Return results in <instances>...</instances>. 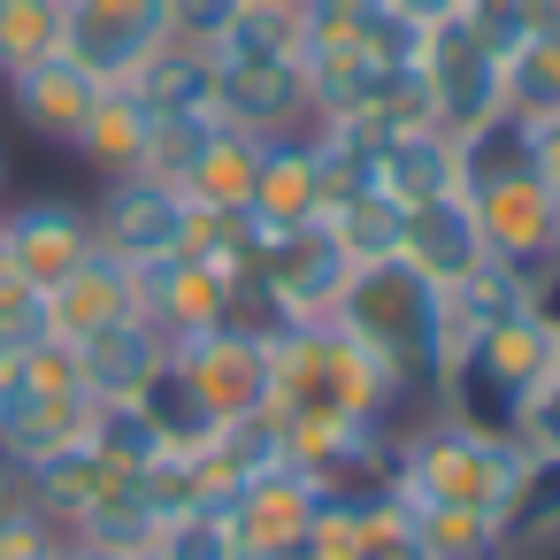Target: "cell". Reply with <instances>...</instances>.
Here are the masks:
<instances>
[{
  "label": "cell",
  "instance_id": "cell-1",
  "mask_svg": "<svg viewBox=\"0 0 560 560\" xmlns=\"http://www.w3.org/2000/svg\"><path fill=\"white\" fill-rule=\"evenodd\" d=\"M338 323H346L369 353H384V369L407 384L415 415H430V392H438V346H445V292H438L430 277H415V269L392 254V261H369V269L346 284Z\"/></svg>",
  "mask_w": 560,
  "mask_h": 560
},
{
  "label": "cell",
  "instance_id": "cell-2",
  "mask_svg": "<svg viewBox=\"0 0 560 560\" xmlns=\"http://www.w3.org/2000/svg\"><path fill=\"white\" fill-rule=\"evenodd\" d=\"M93 430V399L78 384V361L70 346H32V353H9L0 346V460H9L16 476L85 445Z\"/></svg>",
  "mask_w": 560,
  "mask_h": 560
},
{
  "label": "cell",
  "instance_id": "cell-3",
  "mask_svg": "<svg viewBox=\"0 0 560 560\" xmlns=\"http://www.w3.org/2000/svg\"><path fill=\"white\" fill-rule=\"evenodd\" d=\"M361 277V261L338 246V231L315 215V223H292V231H269L261 261H254V284L269 300L277 323H323L338 315L346 284Z\"/></svg>",
  "mask_w": 560,
  "mask_h": 560
},
{
  "label": "cell",
  "instance_id": "cell-4",
  "mask_svg": "<svg viewBox=\"0 0 560 560\" xmlns=\"http://www.w3.org/2000/svg\"><path fill=\"white\" fill-rule=\"evenodd\" d=\"M85 208H93V238H101V254H116L124 269H147V261L185 254L192 200H185L170 177H147V170L108 177V185H101Z\"/></svg>",
  "mask_w": 560,
  "mask_h": 560
},
{
  "label": "cell",
  "instance_id": "cell-5",
  "mask_svg": "<svg viewBox=\"0 0 560 560\" xmlns=\"http://www.w3.org/2000/svg\"><path fill=\"white\" fill-rule=\"evenodd\" d=\"M415 70H422V93H430V116H438V131H476V124H491V116H506V62L453 16V24H430V39H422V55H415Z\"/></svg>",
  "mask_w": 560,
  "mask_h": 560
},
{
  "label": "cell",
  "instance_id": "cell-6",
  "mask_svg": "<svg viewBox=\"0 0 560 560\" xmlns=\"http://www.w3.org/2000/svg\"><path fill=\"white\" fill-rule=\"evenodd\" d=\"M170 47V0H70L62 55L85 62L101 85H131Z\"/></svg>",
  "mask_w": 560,
  "mask_h": 560
},
{
  "label": "cell",
  "instance_id": "cell-7",
  "mask_svg": "<svg viewBox=\"0 0 560 560\" xmlns=\"http://www.w3.org/2000/svg\"><path fill=\"white\" fill-rule=\"evenodd\" d=\"M170 361L192 376V392L208 399L215 422L269 407V330H254V323H208V330L177 338Z\"/></svg>",
  "mask_w": 560,
  "mask_h": 560
},
{
  "label": "cell",
  "instance_id": "cell-8",
  "mask_svg": "<svg viewBox=\"0 0 560 560\" xmlns=\"http://www.w3.org/2000/svg\"><path fill=\"white\" fill-rule=\"evenodd\" d=\"M93 208L70 192H24V200H0V254L16 261V277L32 292H55L85 254H93Z\"/></svg>",
  "mask_w": 560,
  "mask_h": 560
},
{
  "label": "cell",
  "instance_id": "cell-9",
  "mask_svg": "<svg viewBox=\"0 0 560 560\" xmlns=\"http://www.w3.org/2000/svg\"><path fill=\"white\" fill-rule=\"evenodd\" d=\"M215 55V116L269 139V131H300L307 124V85H300V55H246V47H208Z\"/></svg>",
  "mask_w": 560,
  "mask_h": 560
},
{
  "label": "cell",
  "instance_id": "cell-10",
  "mask_svg": "<svg viewBox=\"0 0 560 560\" xmlns=\"http://www.w3.org/2000/svg\"><path fill=\"white\" fill-rule=\"evenodd\" d=\"M468 208H476V231H483V254H491V261H506V269H522V277H545V269L560 261V200H552L529 170L506 177V185L468 192Z\"/></svg>",
  "mask_w": 560,
  "mask_h": 560
},
{
  "label": "cell",
  "instance_id": "cell-11",
  "mask_svg": "<svg viewBox=\"0 0 560 560\" xmlns=\"http://www.w3.org/2000/svg\"><path fill=\"white\" fill-rule=\"evenodd\" d=\"M0 93H9L16 124H24L32 139H47V147L70 154L78 131H85V116H93V101H101V78H93L85 62H70V55H47V62L9 70V78H0Z\"/></svg>",
  "mask_w": 560,
  "mask_h": 560
},
{
  "label": "cell",
  "instance_id": "cell-12",
  "mask_svg": "<svg viewBox=\"0 0 560 560\" xmlns=\"http://www.w3.org/2000/svg\"><path fill=\"white\" fill-rule=\"evenodd\" d=\"M399 261H407L415 277H430L438 292H453L460 277H476L491 254H483V231H476L468 192H445V200L407 208V223H399Z\"/></svg>",
  "mask_w": 560,
  "mask_h": 560
},
{
  "label": "cell",
  "instance_id": "cell-13",
  "mask_svg": "<svg viewBox=\"0 0 560 560\" xmlns=\"http://www.w3.org/2000/svg\"><path fill=\"white\" fill-rule=\"evenodd\" d=\"M47 300V330H55V346H78V338H93V330H108V323H131L139 315V284H131V269L116 261V254H85L55 292H39Z\"/></svg>",
  "mask_w": 560,
  "mask_h": 560
},
{
  "label": "cell",
  "instance_id": "cell-14",
  "mask_svg": "<svg viewBox=\"0 0 560 560\" xmlns=\"http://www.w3.org/2000/svg\"><path fill=\"white\" fill-rule=\"evenodd\" d=\"M131 284H139V315H147L170 346L192 338V330H208V323H231V284L208 277L192 254L147 261V269H131Z\"/></svg>",
  "mask_w": 560,
  "mask_h": 560
},
{
  "label": "cell",
  "instance_id": "cell-15",
  "mask_svg": "<svg viewBox=\"0 0 560 560\" xmlns=\"http://www.w3.org/2000/svg\"><path fill=\"white\" fill-rule=\"evenodd\" d=\"M269 231H292V223H315L330 200H323V162H315V131H269L261 139V170H254V200H246Z\"/></svg>",
  "mask_w": 560,
  "mask_h": 560
},
{
  "label": "cell",
  "instance_id": "cell-16",
  "mask_svg": "<svg viewBox=\"0 0 560 560\" xmlns=\"http://www.w3.org/2000/svg\"><path fill=\"white\" fill-rule=\"evenodd\" d=\"M376 192L399 200V208H422V200L460 192V139L438 131V124L384 131V139H376Z\"/></svg>",
  "mask_w": 560,
  "mask_h": 560
},
{
  "label": "cell",
  "instance_id": "cell-17",
  "mask_svg": "<svg viewBox=\"0 0 560 560\" xmlns=\"http://www.w3.org/2000/svg\"><path fill=\"white\" fill-rule=\"evenodd\" d=\"M70 361H78V384H85L93 407H101V399H139V384L170 361V338H162L147 315H131V323H108V330L78 338Z\"/></svg>",
  "mask_w": 560,
  "mask_h": 560
},
{
  "label": "cell",
  "instance_id": "cell-18",
  "mask_svg": "<svg viewBox=\"0 0 560 560\" xmlns=\"http://www.w3.org/2000/svg\"><path fill=\"white\" fill-rule=\"evenodd\" d=\"M147 147H154V108H147L131 85H101V101H93V116H85V131H78L70 154L108 185V177L147 170Z\"/></svg>",
  "mask_w": 560,
  "mask_h": 560
},
{
  "label": "cell",
  "instance_id": "cell-19",
  "mask_svg": "<svg viewBox=\"0 0 560 560\" xmlns=\"http://www.w3.org/2000/svg\"><path fill=\"white\" fill-rule=\"evenodd\" d=\"M131 93L154 108V124H192V116H215V55L208 47H185V39H170L139 78H131Z\"/></svg>",
  "mask_w": 560,
  "mask_h": 560
},
{
  "label": "cell",
  "instance_id": "cell-20",
  "mask_svg": "<svg viewBox=\"0 0 560 560\" xmlns=\"http://www.w3.org/2000/svg\"><path fill=\"white\" fill-rule=\"evenodd\" d=\"M154 529H162V506L147 499V483H139V476H116V483L78 514L70 545H78V552H147Z\"/></svg>",
  "mask_w": 560,
  "mask_h": 560
},
{
  "label": "cell",
  "instance_id": "cell-21",
  "mask_svg": "<svg viewBox=\"0 0 560 560\" xmlns=\"http://www.w3.org/2000/svg\"><path fill=\"white\" fill-rule=\"evenodd\" d=\"M499 529H506V560H537L560 537V453H529V468H522Z\"/></svg>",
  "mask_w": 560,
  "mask_h": 560
},
{
  "label": "cell",
  "instance_id": "cell-22",
  "mask_svg": "<svg viewBox=\"0 0 560 560\" xmlns=\"http://www.w3.org/2000/svg\"><path fill=\"white\" fill-rule=\"evenodd\" d=\"M139 415L154 422V438H162L170 453H200V445H208V438L223 430V422L208 415V399L192 392V376L177 369V361H162V369H154V376L139 384Z\"/></svg>",
  "mask_w": 560,
  "mask_h": 560
},
{
  "label": "cell",
  "instance_id": "cell-23",
  "mask_svg": "<svg viewBox=\"0 0 560 560\" xmlns=\"http://www.w3.org/2000/svg\"><path fill=\"white\" fill-rule=\"evenodd\" d=\"M506 116L514 124L560 116V32H529L506 47Z\"/></svg>",
  "mask_w": 560,
  "mask_h": 560
},
{
  "label": "cell",
  "instance_id": "cell-24",
  "mask_svg": "<svg viewBox=\"0 0 560 560\" xmlns=\"http://www.w3.org/2000/svg\"><path fill=\"white\" fill-rule=\"evenodd\" d=\"M85 445L116 468V476H139V468H154L170 445L154 438V422L139 415V399H101L93 407V430H85Z\"/></svg>",
  "mask_w": 560,
  "mask_h": 560
},
{
  "label": "cell",
  "instance_id": "cell-25",
  "mask_svg": "<svg viewBox=\"0 0 560 560\" xmlns=\"http://www.w3.org/2000/svg\"><path fill=\"white\" fill-rule=\"evenodd\" d=\"M323 223H330V231H338V246L369 269V261H392V254H399V223H407V208H399V200H384V192H353V200H338Z\"/></svg>",
  "mask_w": 560,
  "mask_h": 560
},
{
  "label": "cell",
  "instance_id": "cell-26",
  "mask_svg": "<svg viewBox=\"0 0 560 560\" xmlns=\"http://www.w3.org/2000/svg\"><path fill=\"white\" fill-rule=\"evenodd\" d=\"M62 55V0H0V78Z\"/></svg>",
  "mask_w": 560,
  "mask_h": 560
},
{
  "label": "cell",
  "instance_id": "cell-27",
  "mask_svg": "<svg viewBox=\"0 0 560 560\" xmlns=\"http://www.w3.org/2000/svg\"><path fill=\"white\" fill-rule=\"evenodd\" d=\"M522 147H529V131L514 116H491V124L460 131V192H483V185L522 177Z\"/></svg>",
  "mask_w": 560,
  "mask_h": 560
},
{
  "label": "cell",
  "instance_id": "cell-28",
  "mask_svg": "<svg viewBox=\"0 0 560 560\" xmlns=\"http://www.w3.org/2000/svg\"><path fill=\"white\" fill-rule=\"evenodd\" d=\"M154 560H238V537L215 506H185V514H162Z\"/></svg>",
  "mask_w": 560,
  "mask_h": 560
},
{
  "label": "cell",
  "instance_id": "cell-29",
  "mask_svg": "<svg viewBox=\"0 0 560 560\" xmlns=\"http://www.w3.org/2000/svg\"><path fill=\"white\" fill-rule=\"evenodd\" d=\"M238 9H246V0H170V39H185V47H215V39L238 24Z\"/></svg>",
  "mask_w": 560,
  "mask_h": 560
},
{
  "label": "cell",
  "instance_id": "cell-30",
  "mask_svg": "<svg viewBox=\"0 0 560 560\" xmlns=\"http://www.w3.org/2000/svg\"><path fill=\"white\" fill-rule=\"evenodd\" d=\"M369 9H376V0H300V24H307L315 39H353Z\"/></svg>",
  "mask_w": 560,
  "mask_h": 560
},
{
  "label": "cell",
  "instance_id": "cell-31",
  "mask_svg": "<svg viewBox=\"0 0 560 560\" xmlns=\"http://www.w3.org/2000/svg\"><path fill=\"white\" fill-rule=\"evenodd\" d=\"M522 131H529V147H522V170H529V177H537V185L560 200V116H552V124H522Z\"/></svg>",
  "mask_w": 560,
  "mask_h": 560
},
{
  "label": "cell",
  "instance_id": "cell-32",
  "mask_svg": "<svg viewBox=\"0 0 560 560\" xmlns=\"http://www.w3.org/2000/svg\"><path fill=\"white\" fill-rule=\"evenodd\" d=\"M384 9H399L407 24H422V32H430V24H453L468 0H384Z\"/></svg>",
  "mask_w": 560,
  "mask_h": 560
},
{
  "label": "cell",
  "instance_id": "cell-33",
  "mask_svg": "<svg viewBox=\"0 0 560 560\" xmlns=\"http://www.w3.org/2000/svg\"><path fill=\"white\" fill-rule=\"evenodd\" d=\"M16 300H32V284L16 277V261H9V254H0V315H9Z\"/></svg>",
  "mask_w": 560,
  "mask_h": 560
},
{
  "label": "cell",
  "instance_id": "cell-34",
  "mask_svg": "<svg viewBox=\"0 0 560 560\" xmlns=\"http://www.w3.org/2000/svg\"><path fill=\"white\" fill-rule=\"evenodd\" d=\"M85 560H154V545L147 552H85Z\"/></svg>",
  "mask_w": 560,
  "mask_h": 560
},
{
  "label": "cell",
  "instance_id": "cell-35",
  "mask_svg": "<svg viewBox=\"0 0 560 560\" xmlns=\"http://www.w3.org/2000/svg\"><path fill=\"white\" fill-rule=\"evenodd\" d=\"M47 560H85V552H78V545H70V537H62V552H47Z\"/></svg>",
  "mask_w": 560,
  "mask_h": 560
},
{
  "label": "cell",
  "instance_id": "cell-36",
  "mask_svg": "<svg viewBox=\"0 0 560 560\" xmlns=\"http://www.w3.org/2000/svg\"><path fill=\"white\" fill-rule=\"evenodd\" d=\"M0 200H9V147H0Z\"/></svg>",
  "mask_w": 560,
  "mask_h": 560
},
{
  "label": "cell",
  "instance_id": "cell-37",
  "mask_svg": "<svg viewBox=\"0 0 560 560\" xmlns=\"http://www.w3.org/2000/svg\"><path fill=\"white\" fill-rule=\"evenodd\" d=\"M284 9H300V0H284Z\"/></svg>",
  "mask_w": 560,
  "mask_h": 560
},
{
  "label": "cell",
  "instance_id": "cell-38",
  "mask_svg": "<svg viewBox=\"0 0 560 560\" xmlns=\"http://www.w3.org/2000/svg\"><path fill=\"white\" fill-rule=\"evenodd\" d=\"M62 9H70V0H62Z\"/></svg>",
  "mask_w": 560,
  "mask_h": 560
},
{
  "label": "cell",
  "instance_id": "cell-39",
  "mask_svg": "<svg viewBox=\"0 0 560 560\" xmlns=\"http://www.w3.org/2000/svg\"><path fill=\"white\" fill-rule=\"evenodd\" d=\"M552 269H560V261H552Z\"/></svg>",
  "mask_w": 560,
  "mask_h": 560
}]
</instances>
